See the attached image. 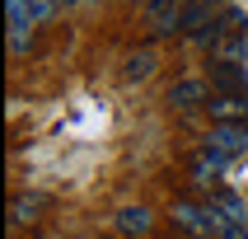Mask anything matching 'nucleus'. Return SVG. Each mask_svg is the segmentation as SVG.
<instances>
[{"instance_id":"1","label":"nucleus","mask_w":248,"mask_h":239,"mask_svg":"<svg viewBox=\"0 0 248 239\" xmlns=\"http://www.w3.org/2000/svg\"><path fill=\"white\" fill-rule=\"evenodd\" d=\"M183 5H187V0H150V5H145V24H150L155 38H173V33H178Z\"/></svg>"},{"instance_id":"2","label":"nucleus","mask_w":248,"mask_h":239,"mask_svg":"<svg viewBox=\"0 0 248 239\" xmlns=\"http://www.w3.org/2000/svg\"><path fill=\"white\" fill-rule=\"evenodd\" d=\"M5 10H10V52H28V42H33V5L28 0H5Z\"/></svg>"},{"instance_id":"3","label":"nucleus","mask_w":248,"mask_h":239,"mask_svg":"<svg viewBox=\"0 0 248 239\" xmlns=\"http://www.w3.org/2000/svg\"><path fill=\"white\" fill-rule=\"evenodd\" d=\"M211 150H225V155H244L248 150V122H216L202 136Z\"/></svg>"},{"instance_id":"4","label":"nucleus","mask_w":248,"mask_h":239,"mask_svg":"<svg viewBox=\"0 0 248 239\" xmlns=\"http://www.w3.org/2000/svg\"><path fill=\"white\" fill-rule=\"evenodd\" d=\"M211 89H216V94H248V66H239V61H216V66H211Z\"/></svg>"},{"instance_id":"5","label":"nucleus","mask_w":248,"mask_h":239,"mask_svg":"<svg viewBox=\"0 0 248 239\" xmlns=\"http://www.w3.org/2000/svg\"><path fill=\"white\" fill-rule=\"evenodd\" d=\"M169 103L183 108V112H192V108H202V103H211V84L206 80H178L169 89Z\"/></svg>"},{"instance_id":"6","label":"nucleus","mask_w":248,"mask_h":239,"mask_svg":"<svg viewBox=\"0 0 248 239\" xmlns=\"http://www.w3.org/2000/svg\"><path fill=\"white\" fill-rule=\"evenodd\" d=\"M206 108L216 122H248V94H216Z\"/></svg>"},{"instance_id":"7","label":"nucleus","mask_w":248,"mask_h":239,"mask_svg":"<svg viewBox=\"0 0 248 239\" xmlns=\"http://www.w3.org/2000/svg\"><path fill=\"white\" fill-rule=\"evenodd\" d=\"M230 159H234V155H225V150H211V145H202V155L192 159V178H197V183H211V178H216V174H220L225 164H230Z\"/></svg>"},{"instance_id":"8","label":"nucleus","mask_w":248,"mask_h":239,"mask_svg":"<svg viewBox=\"0 0 248 239\" xmlns=\"http://www.w3.org/2000/svg\"><path fill=\"white\" fill-rule=\"evenodd\" d=\"M150 211H145V207H126L122 211V216H117V230H122V235L126 239H140V235H150Z\"/></svg>"},{"instance_id":"9","label":"nucleus","mask_w":248,"mask_h":239,"mask_svg":"<svg viewBox=\"0 0 248 239\" xmlns=\"http://www.w3.org/2000/svg\"><path fill=\"white\" fill-rule=\"evenodd\" d=\"M150 75H155V52H150V47H140V52H131V56H126L122 80H131V84H136V80H150Z\"/></svg>"},{"instance_id":"10","label":"nucleus","mask_w":248,"mask_h":239,"mask_svg":"<svg viewBox=\"0 0 248 239\" xmlns=\"http://www.w3.org/2000/svg\"><path fill=\"white\" fill-rule=\"evenodd\" d=\"M211 207L220 211L225 221H234V225H244V221H248V211H244V202H239L234 192H216V197H211Z\"/></svg>"},{"instance_id":"11","label":"nucleus","mask_w":248,"mask_h":239,"mask_svg":"<svg viewBox=\"0 0 248 239\" xmlns=\"http://www.w3.org/2000/svg\"><path fill=\"white\" fill-rule=\"evenodd\" d=\"M216 52H220V61H244L248 56V33H225L216 42Z\"/></svg>"},{"instance_id":"12","label":"nucleus","mask_w":248,"mask_h":239,"mask_svg":"<svg viewBox=\"0 0 248 239\" xmlns=\"http://www.w3.org/2000/svg\"><path fill=\"white\" fill-rule=\"evenodd\" d=\"M216 28H220V38L225 33H248V14L239 10V5H225V10L216 14Z\"/></svg>"},{"instance_id":"13","label":"nucleus","mask_w":248,"mask_h":239,"mask_svg":"<svg viewBox=\"0 0 248 239\" xmlns=\"http://www.w3.org/2000/svg\"><path fill=\"white\" fill-rule=\"evenodd\" d=\"M33 211H38V202H33V197H14V202H10V221L24 225V221H33Z\"/></svg>"},{"instance_id":"14","label":"nucleus","mask_w":248,"mask_h":239,"mask_svg":"<svg viewBox=\"0 0 248 239\" xmlns=\"http://www.w3.org/2000/svg\"><path fill=\"white\" fill-rule=\"evenodd\" d=\"M28 5H33V19H52L61 0H28Z\"/></svg>"},{"instance_id":"15","label":"nucleus","mask_w":248,"mask_h":239,"mask_svg":"<svg viewBox=\"0 0 248 239\" xmlns=\"http://www.w3.org/2000/svg\"><path fill=\"white\" fill-rule=\"evenodd\" d=\"M61 5H75V0H61Z\"/></svg>"}]
</instances>
